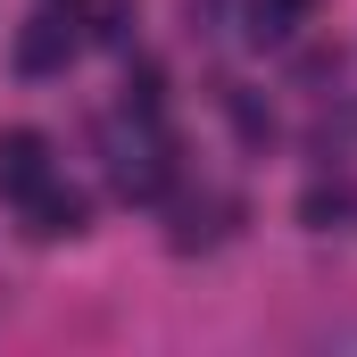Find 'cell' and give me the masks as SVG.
<instances>
[{"instance_id":"5b68a950","label":"cell","mask_w":357,"mask_h":357,"mask_svg":"<svg viewBox=\"0 0 357 357\" xmlns=\"http://www.w3.org/2000/svg\"><path fill=\"white\" fill-rule=\"evenodd\" d=\"M299 216H307L316 233H333V225H357V183H316V191L299 199Z\"/></svg>"},{"instance_id":"8992f818","label":"cell","mask_w":357,"mask_h":357,"mask_svg":"<svg viewBox=\"0 0 357 357\" xmlns=\"http://www.w3.org/2000/svg\"><path fill=\"white\" fill-rule=\"evenodd\" d=\"M225 216H233V199H199V208H183L175 250H208V241H225Z\"/></svg>"},{"instance_id":"3957f363","label":"cell","mask_w":357,"mask_h":357,"mask_svg":"<svg viewBox=\"0 0 357 357\" xmlns=\"http://www.w3.org/2000/svg\"><path fill=\"white\" fill-rule=\"evenodd\" d=\"M75 59V25L67 17H33L25 33H17V67L25 75H50V67H67Z\"/></svg>"},{"instance_id":"277c9868","label":"cell","mask_w":357,"mask_h":357,"mask_svg":"<svg viewBox=\"0 0 357 357\" xmlns=\"http://www.w3.org/2000/svg\"><path fill=\"white\" fill-rule=\"evenodd\" d=\"M307 17H316V0H250V42L274 50V42H291Z\"/></svg>"},{"instance_id":"7a4b0ae2","label":"cell","mask_w":357,"mask_h":357,"mask_svg":"<svg viewBox=\"0 0 357 357\" xmlns=\"http://www.w3.org/2000/svg\"><path fill=\"white\" fill-rule=\"evenodd\" d=\"M25 233H33V241H75V233H84V191L33 183V191H25Z\"/></svg>"},{"instance_id":"6da1fadb","label":"cell","mask_w":357,"mask_h":357,"mask_svg":"<svg viewBox=\"0 0 357 357\" xmlns=\"http://www.w3.org/2000/svg\"><path fill=\"white\" fill-rule=\"evenodd\" d=\"M33 183H50V142H42L33 125H8V133H0V191L25 199Z\"/></svg>"}]
</instances>
